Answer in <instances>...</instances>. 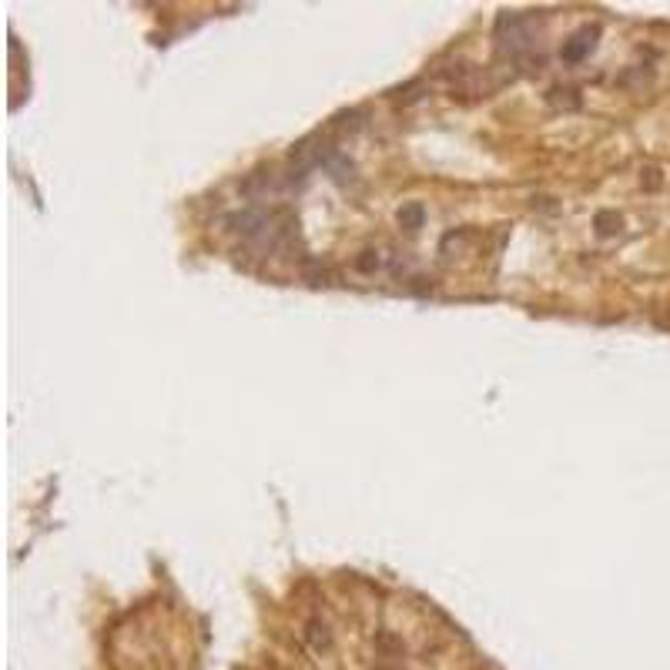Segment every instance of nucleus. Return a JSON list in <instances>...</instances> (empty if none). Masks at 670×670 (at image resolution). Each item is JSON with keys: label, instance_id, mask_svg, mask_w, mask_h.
I'll list each match as a JSON object with an SVG mask.
<instances>
[{"label": "nucleus", "instance_id": "3", "mask_svg": "<svg viewBox=\"0 0 670 670\" xmlns=\"http://www.w3.org/2000/svg\"><path fill=\"white\" fill-rule=\"evenodd\" d=\"M426 222V208L419 205V201H412V205H402L399 208V228H406V232H419Z\"/></svg>", "mask_w": 670, "mask_h": 670}, {"label": "nucleus", "instance_id": "5", "mask_svg": "<svg viewBox=\"0 0 670 670\" xmlns=\"http://www.w3.org/2000/svg\"><path fill=\"white\" fill-rule=\"evenodd\" d=\"M365 259H359V269L362 271H372V269H379V255L376 252H362Z\"/></svg>", "mask_w": 670, "mask_h": 670}, {"label": "nucleus", "instance_id": "4", "mask_svg": "<svg viewBox=\"0 0 670 670\" xmlns=\"http://www.w3.org/2000/svg\"><path fill=\"white\" fill-rule=\"evenodd\" d=\"M593 228H597L600 238H610V235H620L623 228V218L617 212H600L597 218H593Z\"/></svg>", "mask_w": 670, "mask_h": 670}, {"label": "nucleus", "instance_id": "6", "mask_svg": "<svg viewBox=\"0 0 670 670\" xmlns=\"http://www.w3.org/2000/svg\"><path fill=\"white\" fill-rule=\"evenodd\" d=\"M644 175H647V185H650V188H657V185H660V171H657V168H647V171H644Z\"/></svg>", "mask_w": 670, "mask_h": 670}, {"label": "nucleus", "instance_id": "2", "mask_svg": "<svg viewBox=\"0 0 670 670\" xmlns=\"http://www.w3.org/2000/svg\"><path fill=\"white\" fill-rule=\"evenodd\" d=\"M597 37H600V27H580L570 40H563L560 58H563L566 64H580L583 58H590V54H593V48H597Z\"/></svg>", "mask_w": 670, "mask_h": 670}, {"label": "nucleus", "instance_id": "1", "mask_svg": "<svg viewBox=\"0 0 670 670\" xmlns=\"http://www.w3.org/2000/svg\"><path fill=\"white\" fill-rule=\"evenodd\" d=\"M496 40H499V50H509V54L526 50L529 40H533L529 17L526 13H503V17L496 21Z\"/></svg>", "mask_w": 670, "mask_h": 670}]
</instances>
